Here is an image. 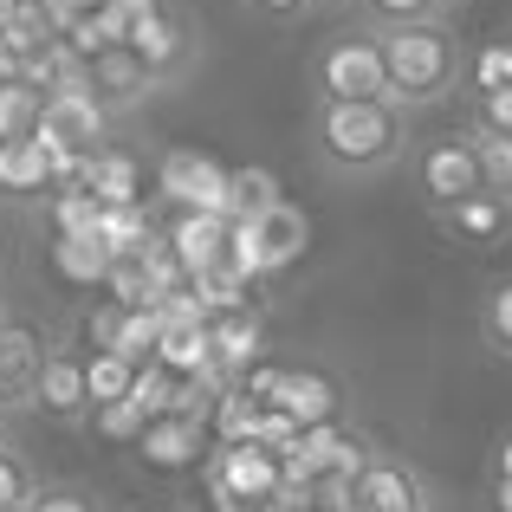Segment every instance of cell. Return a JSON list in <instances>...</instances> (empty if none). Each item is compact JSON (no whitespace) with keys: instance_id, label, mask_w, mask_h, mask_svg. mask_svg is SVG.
Segmentation results:
<instances>
[{"instance_id":"cell-1","label":"cell","mask_w":512,"mask_h":512,"mask_svg":"<svg viewBox=\"0 0 512 512\" xmlns=\"http://www.w3.org/2000/svg\"><path fill=\"white\" fill-rule=\"evenodd\" d=\"M409 111L389 98L370 104H312L305 117V150L331 182H383L409 163Z\"/></svg>"},{"instance_id":"cell-2","label":"cell","mask_w":512,"mask_h":512,"mask_svg":"<svg viewBox=\"0 0 512 512\" xmlns=\"http://www.w3.org/2000/svg\"><path fill=\"white\" fill-rule=\"evenodd\" d=\"M376 46H383V72H389V104H402L409 117L467 91V46L454 39V20L376 33Z\"/></svg>"},{"instance_id":"cell-3","label":"cell","mask_w":512,"mask_h":512,"mask_svg":"<svg viewBox=\"0 0 512 512\" xmlns=\"http://www.w3.org/2000/svg\"><path fill=\"white\" fill-rule=\"evenodd\" d=\"M305 247H312V214H305L299 201H273V208L253 214V221H234V234H227V266L260 286V279L286 273L292 260H305Z\"/></svg>"},{"instance_id":"cell-4","label":"cell","mask_w":512,"mask_h":512,"mask_svg":"<svg viewBox=\"0 0 512 512\" xmlns=\"http://www.w3.org/2000/svg\"><path fill=\"white\" fill-rule=\"evenodd\" d=\"M305 85H312V104H370L389 98V72H383V46H376L370 26L344 39H325L305 65Z\"/></svg>"},{"instance_id":"cell-5","label":"cell","mask_w":512,"mask_h":512,"mask_svg":"<svg viewBox=\"0 0 512 512\" xmlns=\"http://www.w3.org/2000/svg\"><path fill=\"white\" fill-rule=\"evenodd\" d=\"M409 195L422 201V214L461 208L467 195H480V163H474V143L467 130H441V137H422L409 150Z\"/></svg>"},{"instance_id":"cell-6","label":"cell","mask_w":512,"mask_h":512,"mask_svg":"<svg viewBox=\"0 0 512 512\" xmlns=\"http://www.w3.org/2000/svg\"><path fill=\"white\" fill-rule=\"evenodd\" d=\"M124 46L137 52L143 65H150V78H156L163 91H182L188 78H195V65H201V26L188 20L182 0H163L156 13H143V20L130 26Z\"/></svg>"},{"instance_id":"cell-7","label":"cell","mask_w":512,"mask_h":512,"mask_svg":"<svg viewBox=\"0 0 512 512\" xmlns=\"http://www.w3.org/2000/svg\"><path fill=\"white\" fill-rule=\"evenodd\" d=\"M350 512H441V487L409 454H370L350 480Z\"/></svg>"},{"instance_id":"cell-8","label":"cell","mask_w":512,"mask_h":512,"mask_svg":"<svg viewBox=\"0 0 512 512\" xmlns=\"http://www.w3.org/2000/svg\"><path fill=\"white\" fill-rule=\"evenodd\" d=\"M201 480H208V500H221L234 512H260L286 487V461L266 454V448H214L208 467H201Z\"/></svg>"},{"instance_id":"cell-9","label":"cell","mask_w":512,"mask_h":512,"mask_svg":"<svg viewBox=\"0 0 512 512\" xmlns=\"http://www.w3.org/2000/svg\"><path fill=\"white\" fill-rule=\"evenodd\" d=\"M52 331L39 325V318H26V312H13L7 299H0V409H26V396H33V383H39V370H46V357H52Z\"/></svg>"},{"instance_id":"cell-10","label":"cell","mask_w":512,"mask_h":512,"mask_svg":"<svg viewBox=\"0 0 512 512\" xmlns=\"http://www.w3.org/2000/svg\"><path fill=\"white\" fill-rule=\"evenodd\" d=\"M85 91L111 111V124L124 130V124H137L143 111H150L156 98H163V85L150 78V65L137 59L130 46H111V52H98V59L85 65Z\"/></svg>"},{"instance_id":"cell-11","label":"cell","mask_w":512,"mask_h":512,"mask_svg":"<svg viewBox=\"0 0 512 512\" xmlns=\"http://www.w3.org/2000/svg\"><path fill=\"white\" fill-rule=\"evenodd\" d=\"M156 195H163L175 214H221L227 208V169L201 150H163L156 156Z\"/></svg>"},{"instance_id":"cell-12","label":"cell","mask_w":512,"mask_h":512,"mask_svg":"<svg viewBox=\"0 0 512 512\" xmlns=\"http://www.w3.org/2000/svg\"><path fill=\"white\" fill-rule=\"evenodd\" d=\"M26 409L46 415L52 428H85L91 422V389H85V350H52L46 370H39L33 396H26Z\"/></svg>"},{"instance_id":"cell-13","label":"cell","mask_w":512,"mask_h":512,"mask_svg":"<svg viewBox=\"0 0 512 512\" xmlns=\"http://www.w3.org/2000/svg\"><path fill=\"white\" fill-rule=\"evenodd\" d=\"M208 454H214L208 428L188 422V415H156V422L143 428V441H137V461L156 467V474H201Z\"/></svg>"},{"instance_id":"cell-14","label":"cell","mask_w":512,"mask_h":512,"mask_svg":"<svg viewBox=\"0 0 512 512\" xmlns=\"http://www.w3.org/2000/svg\"><path fill=\"white\" fill-rule=\"evenodd\" d=\"M266 409H286L299 428H325V422H344V383L331 370H312V363H286V376H279L273 402Z\"/></svg>"},{"instance_id":"cell-15","label":"cell","mask_w":512,"mask_h":512,"mask_svg":"<svg viewBox=\"0 0 512 512\" xmlns=\"http://www.w3.org/2000/svg\"><path fill=\"white\" fill-rule=\"evenodd\" d=\"M78 188H85L98 208H143V156L124 150V143H111V150H98L78 169Z\"/></svg>"},{"instance_id":"cell-16","label":"cell","mask_w":512,"mask_h":512,"mask_svg":"<svg viewBox=\"0 0 512 512\" xmlns=\"http://www.w3.org/2000/svg\"><path fill=\"white\" fill-rule=\"evenodd\" d=\"M227 234H234V221H221V214H169L163 221V240H169L175 260L188 266V279L214 273L227 260Z\"/></svg>"},{"instance_id":"cell-17","label":"cell","mask_w":512,"mask_h":512,"mask_svg":"<svg viewBox=\"0 0 512 512\" xmlns=\"http://www.w3.org/2000/svg\"><path fill=\"white\" fill-rule=\"evenodd\" d=\"M214 325V370H221V383H247L253 363L266 357V325L260 312H227V318H208Z\"/></svg>"},{"instance_id":"cell-18","label":"cell","mask_w":512,"mask_h":512,"mask_svg":"<svg viewBox=\"0 0 512 512\" xmlns=\"http://www.w3.org/2000/svg\"><path fill=\"white\" fill-rule=\"evenodd\" d=\"M52 188H59V175H52L39 143H0V201H13V208H46Z\"/></svg>"},{"instance_id":"cell-19","label":"cell","mask_w":512,"mask_h":512,"mask_svg":"<svg viewBox=\"0 0 512 512\" xmlns=\"http://www.w3.org/2000/svg\"><path fill=\"white\" fill-rule=\"evenodd\" d=\"M435 227H441V240H454V247H500V240L512 234V208L480 188V195L461 201V208L435 214Z\"/></svg>"},{"instance_id":"cell-20","label":"cell","mask_w":512,"mask_h":512,"mask_svg":"<svg viewBox=\"0 0 512 512\" xmlns=\"http://www.w3.org/2000/svg\"><path fill=\"white\" fill-rule=\"evenodd\" d=\"M156 363H163L169 376H221V370H214V325H208V318H195V325H169Z\"/></svg>"},{"instance_id":"cell-21","label":"cell","mask_w":512,"mask_h":512,"mask_svg":"<svg viewBox=\"0 0 512 512\" xmlns=\"http://www.w3.org/2000/svg\"><path fill=\"white\" fill-rule=\"evenodd\" d=\"M253 435H260V402L240 383L221 389V402H214V415H208V441L214 448H253Z\"/></svg>"},{"instance_id":"cell-22","label":"cell","mask_w":512,"mask_h":512,"mask_svg":"<svg viewBox=\"0 0 512 512\" xmlns=\"http://www.w3.org/2000/svg\"><path fill=\"white\" fill-rule=\"evenodd\" d=\"M454 20L448 0H357V26L370 33H402V26H435Z\"/></svg>"},{"instance_id":"cell-23","label":"cell","mask_w":512,"mask_h":512,"mask_svg":"<svg viewBox=\"0 0 512 512\" xmlns=\"http://www.w3.org/2000/svg\"><path fill=\"white\" fill-rule=\"evenodd\" d=\"M130 383H137V363H124L117 350H85V389H91V415L111 409V402L130 396Z\"/></svg>"},{"instance_id":"cell-24","label":"cell","mask_w":512,"mask_h":512,"mask_svg":"<svg viewBox=\"0 0 512 512\" xmlns=\"http://www.w3.org/2000/svg\"><path fill=\"white\" fill-rule=\"evenodd\" d=\"M39 117H46V98H39L26 78L0 85V143H33L39 137Z\"/></svg>"},{"instance_id":"cell-25","label":"cell","mask_w":512,"mask_h":512,"mask_svg":"<svg viewBox=\"0 0 512 512\" xmlns=\"http://www.w3.org/2000/svg\"><path fill=\"white\" fill-rule=\"evenodd\" d=\"M39 487H46V474L33 467V454H26L20 441H7V448H0V512H26L39 500Z\"/></svg>"},{"instance_id":"cell-26","label":"cell","mask_w":512,"mask_h":512,"mask_svg":"<svg viewBox=\"0 0 512 512\" xmlns=\"http://www.w3.org/2000/svg\"><path fill=\"white\" fill-rule=\"evenodd\" d=\"M52 266H59L65 286H104L111 279V253L98 240H59L52 234Z\"/></svg>"},{"instance_id":"cell-27","label":"cell","mask_w":512,"mask_h":512,"mask_svg":"<svg viewBox=\"0 0 512 512\" xmlns=\"http://www.w3.org/2000/svg\"><path fill=\"white\" fill-rule=\"evenodd\" d=\"M461 130H467V124H461ZM467 143H474V163H480V188H487L493 201H506V208H512V137L467 130Z\"/></svg>"},{"instance_id":"cell-28","label":"cell","mask_w":512,"mask_h":512,"mask_svg":"<svg viewBox=\"0 0 512 512\" xmlns=\"http://www.w3.org/2000/svg\"><path fill=\"white\" fill-rule=\"evenodd\" d=\"M273 201H286L279 195V182L266 169H227V221H253V214H266Z\"/></svg>"},{"instance_id":"cell-29","label":"cell","mask_w":512,"mask_h":512,"mask_svg":"<svg viewBox=\"0 0 512 512\" xmlns=\"http://www.w3.org/2000/svg\"><path fill=\"white\" fill-rule=\"evenodd\" d=\"M163 331H169V318H163V305H150V312H124V331H117V357L124 363H156V350H163Z\"/></svg>"},{"instance_id":"cell-30","label":"cell","mask_w":512,"mask_h":512,"mask_svg":"<svg viewBox=\"0 0 512 512\" xmlns=\"http://www.w3.org/2000/svg\"><path fill=\"white\" fill-rule=\"evenodd\" d=\"M480 344H487L493 357L512 363V273L493 279L487 299H480Z\"/></svg>"},{"instance_id":"cell-31","label":"cell","mask_w":512,"mask_h":512,"mask_svg":"<svg viewBox=\"0 0 512 512\" xmlns=\"http://www.w3.org/2000/svg\"><path fill=\"white\" fill-rule=\"evenodd\" d=\"M124 402H130V409L143 415V422H156V415H169V409H175V376L163 370V363H143Z\"/></svg>"},{"instance_id":"cell-32","label":"cell","mask_w":512,"mask_h":512,"mask_svg":"<svg viewBox=\"0 0 512 512\" xmlns=\"http://www.w3.org/2000/svg\"><path fill=\"white\" fill-rule=\"evenodd\" d=\"M467 91H512V39L467 52Z\"/></svg>"},{"instance_id":"cell-33","label":"cell","mask_w":512,"mask_h":512,"mask_svg":"<svg viewBox=\"0 0 512 512\" xmlns=\"http://www.w3.org/2000/svg\"><path fill=\"white\" fill-rule=\"evenodd\" d=\"M467 130L512 137V91H467Z\"/></svg>"},{"instance_id":"cell-34","label":"cell","mask_w":512,"mask_h":512,"mask_svg":"<svg viewBox=\"0 0 512 512\" xmlns=\"http://www.w3.org/2000/svg\"><path fill=\"white\" fill-rule=\"evenodd\" d=\"M26 512H111V506H104L91 487H78V480H46L39 500L26 506Z\"/></svg>"},{"instance_id":"cell-35","label":"cell","mask_w":512,"mask_h":512,"mask_svg":"<svg viewBox=\"0 0 512 512\" xmlns=\"http://www.w3.org/2000/svg\"><path fill=\"white\" fill-rule=\"evenodd\" d=\"M117 331H124V305H117V299H98L85 312V350H117Z\"/></svg>"},{"instance_id":"cell-36","label":"cell","mask_w":512,"mask_h":512,"mask_svg":"<svg viewBox=\"0 0 512 512\" xmlns=\"http://www.w3.org/2000/svg\"><path fill=\"white\" fill-rule=\"evenodd\" d=\"M91 428H98L104 441H130V448H137L150 422H143V415L130 409V402H111V409H98V415H91Z\"/></svg>"},{"instance_id":"cell-37","label":"cell","mask_w":512,"mask_h":512,"mask_svg":"<svg viewBox=\"0 0 512 512\" xmlns=\"http://www.w3.org/2000/svg\"><path fill=\"white\" fill-rule=\"evenodd\" d=\"M240 7H247L253 20H273V26H292V20H305V0H240Z\"/></svg>"},{"instance_id":"cell-38","label":"cell","mask_w":512,"mask_h":512,"mask_svg":"<svg viewBox=\"0 0 512 512\" xmlns=\"http://www.w3.org/2000/svg\"><path fill=\"white\" fill-rule=\"evenodd\" d=\"M104 7H111V0H52V20H59V33H65L72 20H91V13H104Z\"/></svg>"},{"instance_id":"cell-39","label":"cell","mask_w":512,"mask_h":512,"mask_svg":"<svg viewBox=\"0 0 512 512\" xmlns=\"http://www.w3.org/2000/svg\"><path fill=\"white\" fill-rule=\"evenodd\" d=\"M305 13L312 20H344V13H357V0H305Z\"/></svg>"},{"instance_id":"cell-40","label":"cell","mask_w":512,"mask_h":512,"mask_svg":"<svg viewBox=\"0 0 512 512\" xmlns=\"http://www.w3.org/2000/svg\"><path fill=\"white\" fill-rule=\"evenodd\" d=\"M493 506H500V512H512V474H500V480H493Z\"/></svg>"},{"instance_id":"cell-41","label":"cell","mask_w":512,"mask_h":512,"mask_svg":"<svg viewBox=\"0 0 512 512\" xmlns=\"http://www.w3.org/2000/svg\"><path fill=\"white\" fill-rule=\"evenodd\" d=\"M13 20H20V0H0V39L13 33Z\"/></svg>"},{"instance_id":"cell-42","label":"cell","mask_w":512,"mask_h":512,"mask_svg":"<svg viewBox=\"0 0 512 512\" xmlns=\"http://www.w3.org/2000/svg\"><path fill=\"white\" fill-rule=\"evenodd\" d=\"M7 441H13V415L0 409V448H7Z\"/></svg>"},{"instance_id":"cell-43","label":"cell","mask_w":512,"mask_h":512,"mask_svg":"<svg viewBox=\"0 0 512 512\" xmlns=\"http://www.w3.org/2000/svg\"><path fill=\"white\" fill-rule=\"evenodd\" d=\"M500 474H512V441H506V448H500Z\"/></svg>"},{"instance_id":"cell-44","label":"cell","mask_w":512,"mask_h":512,"mask_svg":"<svg viewBox=\"0 0 512 512\" xmlns=\"http://www.w3.org/2000/svg\"><path fill=\"white\" fill-rule=\"evenodd\" d=\"M20 7H46V13H52V0H20Z\"/></svg>"},{"instance_id":"cell-45","label":"cell","mask_w":512,"mask_h":512,"mask_svg":"<svg viewBox=\"0 0 512 512\" xmlns=\"http://www.w3.org/2000/svg\"><path fill=\"white\" fill-rule=\"evenodd\" d=\"M448 7H454V13H461V7H467V0H448Z\"/></svg>"},{"instance_id":"cell-46","label":"cell","mask_w":512,"mask_h":512,"mask_svg":"<svg viewBox=\"0 0 512 512\" xmlns=\"http://www.w3.org/2000/svg\"><path fill=\"white\" fill-rule=\"evenodd\" d=\"M156 512H169V506H156Z\"/></svg>"},{"instance_id":"cell-47","label":"cell","mask_w":512,"mask_h":512,"mask_svg":"<svg viewBox=\"0 0 512 512\" xmlns=\"http://www.w3.org/2000/svg\"><path fill=\"white\" fill-rule=\"evenodd\" d=\"M506 39H512V33H506Z\"/></svg>"}]
</instances>
